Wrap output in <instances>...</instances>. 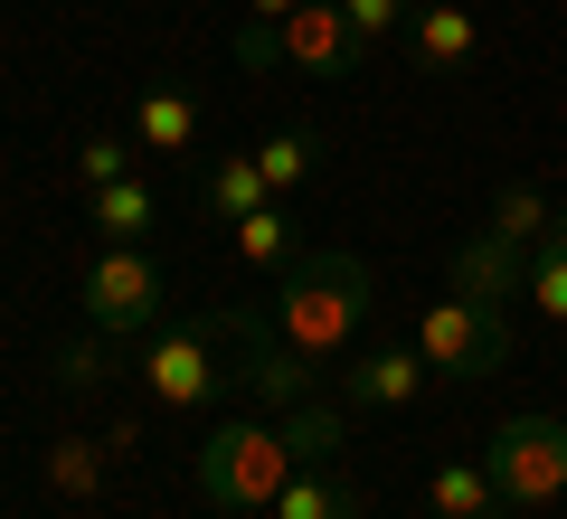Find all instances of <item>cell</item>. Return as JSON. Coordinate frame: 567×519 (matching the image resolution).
Segmentation results:
<instances>
[{
    "mask_svg": "<svg viewBox=\"0 0 567 519\" xmlns=\"http://www.w3.org/2000/svg\"><path fill=\"white\" fill-rule=\"evenodd\" d=\"M369 302H379V283H369V264L350 256V246H303V256L284 264L265 321H275L312 369H341L350 350H360V331H369Z\"/></svg>",
    "mask_w": 567,
    "mask_h": 519,
    "instance_id": "cell-1",
    "label": "cell"
},
{
    "mask_svg": "<svg viewBox=\"0 0 567 519\" xmlns=\"http://www.w3.org/2000/svg\"><path fill=\"white\" fill-rule=\"evenodd\" d=\"M189 473H199V500H208V510H227V519H265V510L284 500V481L303 473V463H293L284 425L237 416V425H218V435L189 454Z\"/></svg>",
    "mask_w": 567,
    "mask_h": 519,
    "instance_id": "cell-2",
    "label": "cell"
},
{
    "mask_svg": "<svg viewBox=\"0 0 567 519\" xmlns=\"http://www.w3.org/2000/svg\"><path fill=\"white\" fill-rule=\"evenodd\" d=\"M492 481H502V510L511 519H539V510H558L567 500V416H502L492 425Z\"/></svg>",
    "mask_w": 567,
    "mask_h": 519,
    "instance_id": "cell-3",
    "label": "cell"
},
{
    "mask_svg": "<svg viewBox=\"0 0 567 519\" xmlns=\"http://www.w3.org/2000/svg\"><path fill=\"white\" fill-rule=\"evenodd\" d=\"M85 321H95L104 340H142L171 321V274L142 246H95L85 256Z\"/></svg>",
    "mask_w": 567,
    "mask_h": 519,
    "instance_id": "cell-4",
    "label": "cell"
},
{
    "mask_svg": "<svg viewBox=\"0 0 567 519\" xmlns=\"http://www.w3.org/2000/svg\"><path fill=\"white\" fill-rule=\"evenodd\" d=\"M142 397L152 406H171V416H189V406H208L227 387V369H218V312H189V321H162V331H142Z\"/></svg>",
    "mask_w": 567,
    "mask_h": 519,
    "instance_id": "cell-5",
    "label": "cell"
},
{
    "mask_svg": "<svg viewBox=\"0 0 567 519\" xmlns=\"http://www.w3.org/2000/svg\"><path fill=\"white\" fill-rule=\"evenodd\" d=\"M425 350V369L435 378H492V369L511 360V321L502 302H473V293H445V302H416V331H406Z\"/></svg>",
    "mask_w": 567,
    "mask_h": 519,
    "instance_id": "cell-6",
    "label": "cell"
},
{
    "mask_svg": "<svg viewBox=\"0 0 567 519\" xmlns=\"http://www.w3.org/2000/svg\"><path fill=\"white\" fill-rule=\"evenodd\" d=\"M218 340H237V387L256 406H303V397H322V378H331V369H312L265 312H246V302L218 312Z\"/></svg>",
    "mask_w": 567,
    "mask_h": 519,
    "instance_id": "cell-7",
    "label": "cell"
},
{
    "mask_svg": "<svg viewBox=\"0 0 567 519\" xmlns=\"http://www.w3.org/2000/svg\"><path fill=\"white\" fill-rule=\"evenodd\" d=\"M425 350L416 340H379V350H350L341 369H331V397L341 406H416L425 397Z\"/></svg>",
    "mask_w": 567,
    "mask_h": 519,
    "instance_id": "cell-8",
    "label": "cell"
},
{
    "mask_svg": "<svg viewBox=\"0 0 567 519\" xmlns=\"http://www.w3.org/2000/svg\"><path fill=\"white\" fill-rule=\"evenodd\" d=\"M360 58L369 48H360V29H350L341 0H303V10L275 29V66H303V76H350Z\"/></svg>",
    "mask_w": 567,
    "mask_h": 519,
    "instance_id": "cell-9",
    "label": "cell"
},
{
    "mask_svg": "<svg viewBox=\"0 0 567 519\" xmlns=\"http://www.w3.org/2000/svg\"><path fill=\"white\" fill-rule=\"evenodd\" d=\"M454 293H473V302L529 293V256H520V246H502V237H464V246H454Z\"/></svg>",
    "mask_w": 567,
    "mask_h": 519,
    "instance_id": "cell-10",
    "label": "cell"
},
{
    "mask_svg": "<svg viewBox=\"0 0 567 519\" xmlns=\"http://www.w3.org/2000/svg\"><path fill=\"white\" fill-rule=\"evenodd\" d=\"M85 199H95V237L104 246H142L162 227V189L152 180H114V189H85Z\"/></svg>",
    "mask_w": 567,
    "mask_h": 519,
    "instance_id": "cell-11",
    "label": "cell"
},
{
    "mask_svg": "<svg viewBox=\"0 0 567 519\" xmlns=\"http://www.w3.org/2000/svg\"><path fill=\"white\" fill-rule=\"evenodd\" d=\"M284 444H293V463H303V473H322V463L350 444V406H341V397H303V406H284Z\"/></svg>",
    "mask_w": 567,
    "mask_h": 519,
    "instance_id": "cell-12",
    "label": "cell"
},
{
    "mask_svg": "<svg viewBox=\"0 0 567 519\" xmlns=\"http://www.w3.org/2000/svg\"><path fill=\"white\" fill-rule=\"evenodd\" d=\"M425 500H435V519H511V510H502V481H492V463H435Z\"/></svg>",
    "mask_w": 567,
    "mask_h": 519,
    "instance_id": "cell-13",
    "label": "cell"
},
{
    "mask_svg": "<svg viewBox=\"0 0 567 519\" xmlns=\"http://www.w3.org/2000/svg\"><path fill=\"white\" fill-rule=\"evenodd\" d=\"M133 142H142V152H189V142H199V95L152 85V95L133 104Z\"/></svg>",
    "mask_w": 567,
    "mask_h": 519,
    "instance_id": "cell-14",
    "label": "cell"
},
{
    "mask_svg": "<svg viewBox=\"0 0 567 519\" xmlns=\"http://www.w3.org/2000/svg\"><path fill=\"white\" fill-rule=\"evenodd\" d=\"M199 199H208V218H227V227L256 218V208L275 199V189H265V160H256V152H218V160H208V189H199Z\"/></svg>",
    "mask_w": 567,
    "mask_h": 519,
    "instance_id": "cell-15",
    "label": "cell"
},
{
    "mask_svg": "<svg viewBox=\"0 0 567 519\" xmlns=\"http://www.w3.org/2000/svg\"><path fill=\"white\" fill-rule=\"evenodd\" d=\"M265 519H369V500L322 463V473H293V481H284V500H275Z\"/></svg>",
    "mask_w": 567,
    "mask_h": 519,
    "instance_id": "cell-16",
    "label": "cell"
},
{
    "mask_svg": "<svg viewBox=\"0 0 567 519\" xmlns=\"http://www.w3.org/2000/svg\"><path fill=\"white\" fill-rule=\"evenodd\" d=\"M237 256L256 264V274H284V264L303 256V237H293V208H284V199H265L256 218H237Z\"/></svg>",
    "mask_w": 567,
    "mask_h": 519,
    "instance_id": "cell-17",
    "label": "cell"
},
{
    "mask_svg": "<svg viewBox=\"0 0 567 519\" xmlns=\"http://www.w3.org/2000/svg\"><path fill=\"white\" fill-rule=\"evenodd\" d=\"M548 227H558V208H548V189H529V180H511L502 199H492V218H483V237H502V246H539Z\"/></svg>",
    "mask_w": 567,
    "mask_h": 519,
    "instance_id": "cell-18",
    "label": "cell"
},
{
    "mask_svg": "<svg viewBox=\"0 0 567 519\" xmlns=\"http://www.w3.org/2000/svg\"><path fill=\"white\" fill-rule=\"evenodd\" d=\"M473 58V10L464 0H425L416 10V66H464Z\"/></svg>",
    "mask_w": 567,
    "mask_h": 519,
    "instance_id": "cell-19",
    "label": "cell"
},
{
    "mask_svg": "<svg viewBox=\"0 0 567 519\" xmlns=\"http://www.w3.org/2000/svg\"><path fill=\"white\" fill-rule=\"evenodd\" d=\"M312 152H322V142H312L303 123H284L275 142H256V160H265V189H275V199H293V189L312 180Z\"/></svg>",
    "mask_w": 567,
    "mask_h": 519,
    "instance_id": "cell-20",
    "label": "cell"
},
{
    "mask_svg": "<svg viewBox=\"0 0 567 519\" xmlns=\"http://www.w3.org/2000/svg\"><path fill=\"white\" fill-rule=\"evenodd\" d=\"M529 302L548 321H567V237H539L529 246Z\"/></svg>",
    "mask_w": 567,
    "mask_h": 519,
    "instance_id": "cell-21",
    "label": "cell"
},
{
    "mask_svg": "<svg viewBox=\"0 0 567 519\" xmlns=\"http://www.w3.org/2000/svg\"><path fill=\"white\" fill-rule=\"evenodd\" d=\"M133 152H142L133 133H95V142L76 152V180H85V189H114V180H133Z\"/></svg>",
    "mask_w": 567,
    "mask_h": 519,
    "instance_id": "cell-22",
    "label": "cell"
},
{
    "mask_svg": "<svg viewBox=\"0 0 567 519\" xmlns=\"http://www.w3.org/2000/svg\"><path fill=\"white\" fill-rule=\"evenodd\" d=\"M341 10H350V29H360V48H388V39H398V10H406V0H341Z\"/></svg>",
    "mask_w": 567,
    "mask_h": 519,
    "instance_id": "cell-23",
    "label": "cell"
},
{
    "mask_svg": "<svg viewBox=\"0 0 567 519\" xmlns=\"http://www.w3.org/2000/svg\"><path fill=\"white\" fill-rule=\"evenodd\" d=\"M95 473H104V463H95V444H58V481H66V491H85Z\"/></svg>",
    "mask_w": 567,
    "mask_h": 519,
    "instance_id": "cell-24",
    "label": "cell"
},
{
    "mask_svg": "<svg viewBox=\"0 0 567 519\" xmlns=\"http://www.w3.org/2000/svg\"><path fill=\"white\" fill-rule=\"evenodd\" d=\"M293 10H303V0H246V20H256V29H284Z\"/></svg>",
    "mask_w": 567,
    "mask_h": 519,
    "instance_id": "cell-25",
    "label": "cell"
},
{
    "mask_svg": "<svg viewBox=\"0 0 567 519\" xmlns=\"http://www.w3.org/2000/svg\"><path fill=\"white\" fill-rule=\"evenodd\" d=\"M548 237H567V208H558V227H548Z\"/></svg>",
    "mask_w": 567,
    "mask_h": 519,
    "instance_id": "cell-26",
    "label": "cell"
}]
</instances>
